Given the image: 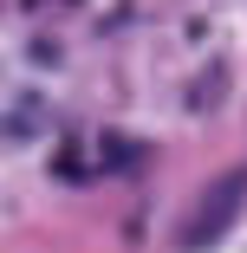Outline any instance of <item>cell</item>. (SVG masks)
Returning a JSON list of instances; mask_svg holds the SVG:
<instances>
[{"mask_svg": "<svg viewBox=\"0 0 247 253\" xmlns=\"http://www.w3.org/2000/svg\"><path fill=\"white\" fill-rule=\"evenodd\" d=\"M241 201H247V175H221V182L202 195V208H195V214L182 221V247H215V240L234 227Z\"/></svg>", "mask_w": 247, "mask_h": 253, "instance_id": "cell-1", "label": "cell"}]
</instances>
